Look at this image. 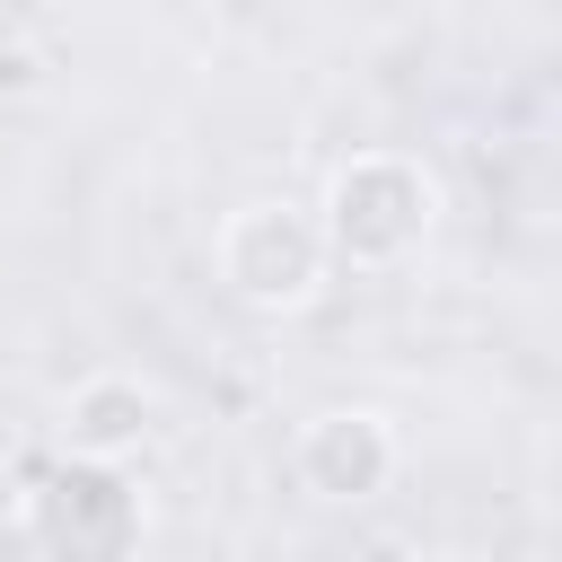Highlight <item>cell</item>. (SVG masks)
I'll return each instance as SVG.
<instances>
[{
    "mask_svg": "<svg viewBox=\"0 0 562 562\" xmlns=\"http://www.w3.org/2000/svg\"><path fill=\"white\" fill-rule=\"evenodd\" d=\"M430 237V176L395 149H360L325 184V246L351 272H386Z\"/></svg>",
    "mask_w": 562,
    "mask_h": 562,
    "instance_id": "cell-1",
    "label": "cell"
},
{
    "mask_svg": "<svg viewBox=\"0 0 562 562\" xmlns=\"http://www.w3.org/2000/svg\"><path fill=\"white\" fill-rule=\"evenodd\" d=\"M26 536L35 553H61V562H114L140 544V492L123 474V457H61L35 501H26Z\"/></svg>",
    "mask_w": 562,
    "mask_h": 562,
    "instance_id": "cell-2",
    "label": "cell"
},
{
    "mask_svg": "<svg viewBox=\"0 0 562 562\" xmlns=\"http://www.w3.org/2000/svg\"><path fill=\"white\" fill-rule=\"evenodd\" d=\"M325 220L299 211V202H246L228 228H220V281L246 299V307H307L325 290Z\"/></svg>",
    "mask_w": 562,
    "mask_h": 562,
    "instance_id": "cell-3",
    "label": "cell"
},
{
    "mask_svg": "<svg viewBox=\"0 0 562 562\" xmlns=\"http://www.w3.org/2000/svg\"><path fill=\"white\" fill-rule=\"evenodd\" d=\"M299 483L316 492V501H378L386 483H395V430L378 422V413H360V404H342V413H316L307 430H299Z\"/></svg>",
    "mask_w": 562,
    "mask_h": 562,
    "instance_id": "cell-4",
    "label": "cell"
},
{
    "mask_svg": "<svg viewBox=\"0 0 562 562\" xmlns=\"http://www.w3.org/2000/svg\"><path fill=\"white\" fill-rule=\"evenodd\" d=\"M149 422H158V404H149V386L123 378V369L79 378V386H70V413H61V430H70L79 457H132V448L149 439Z\"/></svg>",
    "mask_w": 562,
    "mask_h": 562,
    "instance_id": "cell-5",
    "label": "cell"
}]
</instances>
